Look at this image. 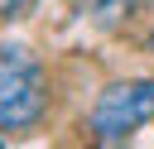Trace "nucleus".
<instances>
[{"instance_id": "nucleus-4", "label": "nucleus", "mask_w": 154, "mask_h": 149, "mask_svg": "<svg viewBox=\"0 0 154 149\" xmlns=\"http://www.w3.org/2000/svg\"><path fill=\"white\" fill-rule=\"evenodd\" d=\"M34 5H38V0H0V14H5V19H24Z\"/></svg>"}, {"instance_id": "nucleus-5", "label": "nucleus", "mask_w": 154, "mask_h": 149, "mask_svg": "<svg viewBox=\"0 0 154 149\" xmlns=\"http://www.w3.org/2000/svg\"><path fill=\"white\" fill-rule=\"evenodd\" d=\"M149 53H154V34H149Z\"/></svg>"}, {"instance_id": "nucleus-3", "label": "nucleus", "mask_w": 154, "mask_h": 149, "mask_svg": "<svg viewBox=\"0 0 154 149\" xmlns=\"http://www.w3.org/2000/svg\"><path fill=\"white\" fill-rule=\"evenodd\" d=\"M120 5H125V0H91V10H96V19H101V24H116Z\"/></svg>"}, {"instance_id": "nucleus-2", "label": "nucleus", "mask_w": 154, "mask_h": 149, "mask_svg": "<svg viewBox=\"0 0 154 149\" xmlns=\"http://www.w3.org/2000/svg\"><path fill=\"white\" fill-rule=\"evenodd\" d=\"M154 115V77H135V82H116L96 96L91 106V135L96 139H125L130 130H140Z\"/></svg>"}, {"instance_id": "nucleus-1", "label": "nucleus", "mask_w": 154, "mask_h": 149, "mask_svg": "<svg viewBox=\"0 0 154 149\" xmlns=\"http://www.w3.org/2000/svg\"><path fill=\"white\" fill-rule=\"evenodd\" d=\"M48 106L43 72L24 48H0V130H29L38 125Z\"/></svg>"}]
</instances>
